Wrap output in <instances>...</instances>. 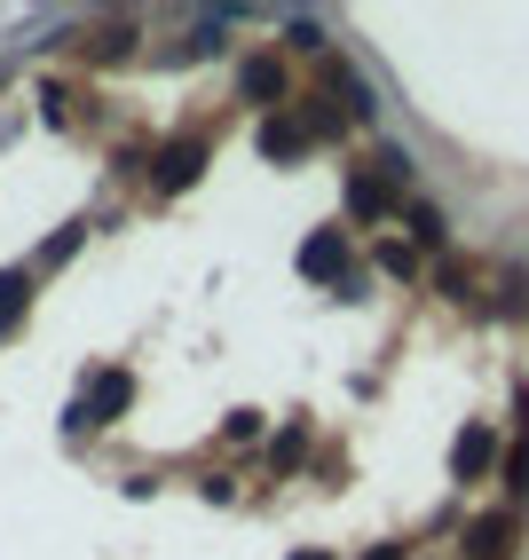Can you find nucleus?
I'll return each mask as SVG.
<instances>
[{
  "label": "nucleus",
  "mask_w": 529,
  "mask_h": 560,
  "mask_svg": "<svg viewBox=\"0 0 529 560\" xmlns=\"http://www.w3.org/2000/svg\"><path fill=\"white\" fill-rule=\"evenodd\" d=\"M490 466H498V434H490L482 419H474V427H459V442H450V474L474 481V474H490Z\"/></svg>",
  "instance_id": "0eeeda50"
},
{
  "label": "nucleus",
  "mask_w": 529,
  "mask_h": 560,
  "mask_svg": "<svg viewBox=\"0 0 529 560\" xmlns=\"http://www.w3.org/2000/svg\"><path fill=\"white\" fill-rule=\"evenodd\" d=\"M317 142V127H309V110H269V119L253 127V151L261 159H277V166H292L300 151Z\"/></svg>",
  "instance_id": "20e7f679"
},
{
  "label": "nucleus",
  "mask_w": 529,
  "mask_h": 560,
  "mask_svg": "<svg viewBox=\"0 0 529 560\" xmlns=\"http://www.w3.org/2000/svg\"><path fill=\"white\" fill-rule=\"evenodd\" d=\"M127 410H135V371L111 363V371H95V380H88V395L71 402V427H119Z\"/></svg>",
  "instance_id": "f257e3e1"
},
{
  "label": "nucleus",
  "mask_w": 529,
  "mask_h": 560,
  "mask_svg": "<svg viewBox=\"0 0 529 560\" xmlns=\"http://www.w3.org/2000/svg\"><path fill=\"white\" fill-rule=\"evenodd\" d=\"M411 237L419 245H442L450 230H442V206H411Z\"/></svg>",
  "instance_id": "ddd939ff"
},
{
  "label": "nucleus",
  "mask_w": 529,
  "mask_h": 560,
  "mask_svg": "<svg viewBox=\"0 0 529 560\" xmlns=\"http://www.w3.org/2000/svg\"><path fill=\"white\" fill-rule=\"evenodd\" d=\"M514 537H521V513L514 505L506 513H482V521H467V560H506Z\"/></svg>",
  "instance_id": "423d86ee"
},
{
  "label": "nucleus",
  "mask_w": 529,
  "mask_h": 560,
  "mask_svg": "<svg viewBox=\"0 0 529 560\" xmlns=\"http://www.w3.org/2000/svg\"><path fill=\"white\" fill-rule=\"evenodd\" d=\"M221 434H230V442H253V434H261V410H230V419H221Z\"/></svg>",
  "instance_id": "dca6fc26"
},
{
  "label": "nucleus",
  "mask_w": 529,
  "mask_h": 560,
  "mask_svg": "<svg viewBox=\"0 0 529 560\" xmlns=\"http://www.w3.org/2000/svg\"><path fill=\"white\" fill-rule=\"evenodd\" d=\"M206 159H214V142H206V135H174L166 151L150 159V190H166V198H174V190H191V182L206 174Z\"/></svg>",
  "instance_id": "f03ea898"
},
{
  "label": "nucleus",
  "mask_w": 529,
  "mask_h": 560,
  "mask_svg": "<svg viewBox=\"0 0 529 560\" xmlns=\"http://www.w3.org/2000/svg\"><path fill=\"white\" fill-rule=\"evenodd\" d=\"M364 560H403V545H371V552H364Z\"/></svg>",
  "instance_id": "a211bd4d"
},
{
  "label": "nucleus",
  "mask_w": 529,
  "mask_h": 560,
  "mask_svg": "<svg viewBox=\"0 0 529 560\" xmlns=\"http://www.w3.org/2000/svg\"><path fill=\"white\" fill-rule=\"evenodd\" d=\"M300 458H309V419H292V427L269 442V466H277V474H292Z\"/></svg>",
  "instance_id": "9b49d317"
},
{
  "label": "nucleus",
  "mask_w": 529,
  "mask_h": 560,
  "mask_svg": "<svg viewBox=\"0 0 529 560\" xmlns=\"http://www.w3.org/2000/svg\"><path fill=\"white\" fill-rule=\"evenodd\" d=\"M24 308H32V269H0V340L24 324Z\"/></svg>",
  "instance_id": "9d476101"
},
{
  "label": "nucleus",
  "mask_w": 529,
  "mask_h": 560,
  "mask_svg": "<svg viewBox=\"0 0 529 560\" xmlns=\"http://www.w3.org/2000/svg\"><path fill=\"white\" fill-rule=\"evenodd\" d=\"M506 490H514V505H521V498H529V442H521V451H514V458H506Z\"/></svg>",
  "instance_id": "2eb2a0df"
},
{
  "label": "nucleus",
  "mask_w": 529,
  "mask_h": 560,
  "mask_svg": "<svg viewBox=\"0 0 529 560\" xmlns=\"http://www.w3.org/2000/svg\"><path fill=\"white\" fill-rule=\"evenodd\" d=\"M380 269H388V277H403V284H411V277H419V253H411V245H403V237H388V245H380Z\"/></svg>",
  "instance_id": "f8f14e48"
},
{
  "label": "nucleus",
  "mask_w": 529,
  "mask_h": 560,
  "mask_svg": "<svg viewBox=\"0 0 529 560\" xmlns=\"http://www.w3.org/2000/svg\"><path fill=\"white\" fill-rule=\"evenodd\" d=\"M348 213L356 221H388L395 213V190H388L380 174H348Z\"/></svg>",
  "instance_id": "1a4fd4ad"
},
{
  "label": "nucleus",
  "mask_w": 529,
  "mask_h": 560,
  "mask_svg": "<svg viewBox=\"0 0 529 560\" xmlns=\"http://www.w3.org/2000/svg\"><path fill=\"white\" fill-rule=\"evenodd\" d=\"M80 230H88V221H64V230L48 237V260H71V245H80Z\"/></svg>",
  "instance_id": "f3484780"
},
{
  "label": "nucleus",
  "mask_w": 529,
  "mask_h": 560,
  "mask_svg": "<svg viewBox=\"0 0 529 560\" xmlns=\"http://www.w3.org/2000/svg\"><path fill=\"white\" fill-rule=\"evenodd\" d=\"M292 560H340V552H324V545H300V552H292Z\"/></svg>",
  "instance_id": "6ab92c4d"
},
{
  "label": "nucleus",
  "mask_w": 529,
  "mask_h": 560,
  "mask_svg": "<svg viewBox=\"0 0 529 560\" xmlns=\"http://www.w3.org/2000/svg\"><path fill=\"white\" fill-rule=\"evenodd\" d=\"M285 32H292V48H300V56H324V32H317L309 16H285Z\"/></svg>",
  "instance_id": "4468645a"
},
{
  "label": "nucleus",
  "mask_w": 529,
  "mask_h": 560,
  "mask_svg": "<svg viewBox=\"0 0 529 560\" xmlns=\"http://www.w3.org/2000/svg\"><path fill=\"white\" fill-rule=\"evenodd\" d=\"M324 95H348V119H380V103H371L364 71H356L348 56H324Z\"/></svg>",
  "instance_id": "6e6552de"
},
{
  "label": "nucleus",
  "mask_w": 529,
  "mask_h": 560,
  "mask_svg": "<svg viewBox=\"0 0 529 560\" xmlns=\"http://www.w3.org/2000/svg\"><path fill=\"white\" fill-rule=\"evenodd\" d=\"M356 253H348V230H309L300 237V277L309 284H348Z\"/></svg>",
  "instance_id": "7ed1b4c3"
},
{
  "label": "nucleus",
  "mask_w": 529,
  "mask_h": 560,
  "mask_svg": "<svg viewBox=\"0 0 529 560\" xmlns=\"http://www.w3.org/2000/svg\"><path fill=\"white\" fill-rule=\"evenodd\" d=\"M238 95H245V103H285V95H292V71H285V56H277V48L245 56V63H238Z\"/></svg>",
  "instance_id": "39448f33"
}]
</instances>
